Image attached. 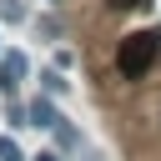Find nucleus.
I'll list each match as a JSON object with an SVG mask.
<instances>
[{"instance_id":"f257e3e1","label":"nucleus","mask_w":161,"mask_h":161,"mask_svg":"<svg viewBox=\"0 0 161 161\" xmlns=\"http://www.w3.org/2000/svg\"><path fill=\"white\" fill-rule=\"evenodd\" d=\"M156 55H161V35H156V30H131V35H121L116 70H121L126 80H141V75L156 65Z\"/></svg>"},{"instance_id":"f03ea898","label":"nucleus","mask_w":161,"mask_h":161,"mask_svg":"<svg viewBox=\"0 0 161 161\" xmlns=\"http://www.w3.org/2000/svg\"><path fill=\"white\" fill-rule=\"evenodd\" d=\"M25 126H45V131H50V126H60V116H55V106H50L45 96H35V101L25 106Z\"/></svg>"},{"instance_id":"7ed1b4c3","label":"nucleus","mask_w":161,"mask_h":161,"mask_svg":"<svg viewBox=\"0 0 161 161\" xmlns=\"http://www.w3.org/2000/svg\"><path fill=\"white\" fill-rule=\"evenodd\" d=\"M25 75V55L5 50V65H0V91H15V80Z\"/></svg>"},{"instance_id":"20e7f679","label":"nucleus","mask_w":161,"mask_h":161,"mask_svg":"<svg viewBox=\"0 0 161 161\" xmlns=\"http://www.w3.org/2000/svg\"><path fill=\"white\" fill-rule=\"evenodd\" d=\"M0 15H5V20H25V5H20V0H0Z\"/></svg>"},{"instance_id":"39448f33","label":"nucleus","mask_w":161,"mask_h":161,"mask_svg":"<svg viewBox=\"0 0 161 161\" xmlns=\"http://www.w3.org/2000/svg\"><path fill=\"white\" fill-rule=\"evenodd\" d=\"M0 161H20V146H15L10 136H0Z\"/></svg>"},{"instance_id":"423d86ee","label":"nucleus","mask_w":161,"mask_h":161,"mask_svg":"<svg viewBox=\"0 0 161 161\" xmlns=\"http://www.w3.org/2000/svg\"><path fill=\"white\" fill-rule=\"evenodd\" d=\"M116 10H136V5H146V0H111Z\"/></svg>"},{"instance_id":"0eeeda50","label":"nucleus","mask_w":161,"mask_h":161,"mask_svg":"<svg viewBox=\"0 0 161 161\" xmlns=\"http://www.w3.org/2000/svg\"><path fill=\"white\" fill-rule=\"evenodd\" d=\"M35 161H60V156H50V151H45V156H35Z\"/></svg>"}]
</instances>
